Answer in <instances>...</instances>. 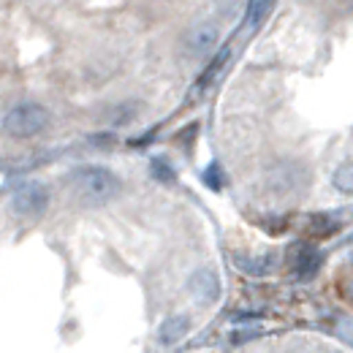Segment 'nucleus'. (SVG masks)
I'll use <instances>...</instances> for the list:
<instances>
[{
  "instance_id": "obj_1",
  "label": "nucleus",
  "mask_w": 353,
  "mask_h": 353,
  "mask_svg": "<svg viewBox=\"0 0 353 353\" xmlns=\"http://www.w3.org/2000/svg\"><path fill=\"white\" fill-rule=\"evenodd\" d=\"M68 179H71V188L77 190V196L90 204L109 201L120 190V179L106 166H79L71 172Z\"/></svg>"
},
{
  "instance_id": "obj_2",
  "label": "nucleus",
  "mask_w": 353,
  "mask_h": 353,
  "mask_svg": "<svg viewBox=\"0 0 353 353\" xmlns=\"http://www.w3.org/2000/svg\"><path fill=\"white\" fill-rule=\"evenodd\" d=\"M46 125H49V109L36 101H22V103L11 106L3 117V128L14 139H30V136L44 131Z\"/></svg>"
},
{
  "instance_id": "obj_3",
  "label": "nucleus",
  "mask_w": 353,
  "mask_h": 353,
  "mask_svg": "<svg viewBox=\"0 0 353 353\" xmlns=\"http://www.w3.org/2000/svg\"><path fill=\"white\" fill-rule=\"evenodd\" d=\"M11 207L19 215H41L46 207H49V190H46L41 182H36V179L22 182L14 190V196H11Z\"/></svg>"
},
{
  "instance_id": "obj_4",
  "label": "nucleus",
  "mask_w": 353,
  "mask_h": 353,
  "mask_svg": "<svg viewBox=\"0 0 353 353\" xmlns=\"http://www.w3.org/2000/svg\"><path fill=\"white\" fill-rule=\"evenodd\" d=\"M188 291H190L199 302L210 305V302H218V299H221V280H218V274H215L212 269H199V272L190 274Z\"/></svg>"
},
{
  "instance_id": "obj_5",
  "label": "nucleus",
  "mask_w": 353,
  "mask_h": 353,
  "mask_svg": "<svg viewBox=\"0 0 353 353\" xmlns=\"http://www.w3.org/2000/svg\"><path fill=\"white\" fill-rule=\"evenodd\" d=\"M218 41H221L218 28L210 25V22H204V25H196V28L185 36V49H188L190 54H196V57H207V54L218 46Z\"/></svg>"
},
{
  "instance_id": "obj_6",
  "label": "nucleus",
  "mask_w": 353,
  "mask_h": 353,
  "mask_svg": "<svg viewBox=\"0 0 353 353\" xmlns=\"http://www.w3.org/2000/svg\"><path fill=\"white\" fill-rule=\"evenodd\" d=\"M188 332H190V315L179 312V315H172V318L163 321L158 337H161L163 345H174V343H179L182 337H188Z\"/></svg>"
},
{
  "instance_id": "obj_7",
  "label": "nucleus",
  "mask_w": 353,
  "mask_h": 353,
  "mask_svg": "<svg viewBox=\"0 0 353 353\" xmlns=\"http://www.w3.org/2000/svg\"><path fill=\"white\" fill-rule=\"evenodd\" d=\"M321 253L315 250V248H302L299 250V256H296V274L302 277V280H307L312 277L315 272H318V266H321Z\"/></svg>"
},
{
  "instance_id": "obj_8",
  "label": "nucleus",
  "mask_w": 353,
  "mask_h": 353,
  "mask_svg": "<svg viewBox=\"0 0 353 353\" xmlns=\"http://www.w3.org/2000/svg\"><path fill=\"white\" fill-rule=\"evenodd\" d=\"M239 266H242L245 272H250V274H266V272L274 266V259H272V256H261V259H253V261L239 259Z\"/></svg>"
},
{
  "instance_id": "obj_9",
  "label": "nucleus",
  "mask_w": 353,
  "mask_h": 353,
  "mask_svg": "<svg viewBox=\"0 0 353 353\" xmlns=\"http://www.w3.org/2000/svg\"><path fill=\"white\" fill-rule=\"evenodd\" d=\"M269 11H272V3H253V6H248V25H261Z\"/></svg>"
},
{
  "instance_id": "obj_10",
  "label": "nucleus",
  "mask_w": 353,
  "mask_h": 353,
  "mask_svg": "<svg viewBox=\"0 0 353 353\" xmlns=\"http://www.w3.org/2000/svg\"><path fill=\"white\" fill-rule=\"evenodd\" d=\"M152 174H155V179H161V182H172V179H174L172 166H169L163 158H155V161H152Z\"/></svg>"
},
{
  "instance_id": "obj_11",
  "label": "nucleus",
  "mask_w": 353,
  "mask_h": 353,
  "mask_svg": "<svg viewBox=\"0 0 353 353\" xmlns=\"http://www.w3.org/2000/svg\"><path fill=\"white\" fill-rule=\"evenodd\" d=\"M204 182H207L210 188H215V190H221V185H223L221 166H210V169L204 172Z\"/></svg>"
},
{
  "instance_id": "obj_12",
  "label": "nucleus",
  "mask_w": 353,
  "mask_h": 353,
  "mask_svg": "<svg viewBox=\"0 0 353 353\" xmlns=\"http://www.w3.org/2000/svg\"><path fill=\"white\" fill-rule=\"evenodd\" d=\"M334 182H337V188H340V190H345V193L351 190V166H348V163L334 174Z\"/></svg>"
}]
</instances>
